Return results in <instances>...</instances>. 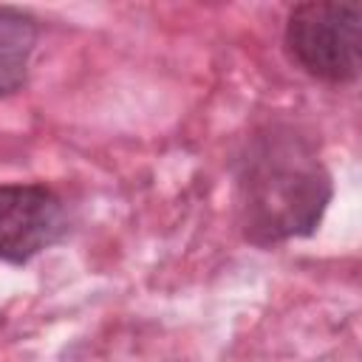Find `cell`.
<instances>
[{"label": "cell", "mask_w": 362, "mask_h": 362, "mask_svg": "<svg viewBox=\"0 0 362 362\" xmlns=\"http://www.w3.org/2000/svg\"><path fill=\"white\" fill-rule=\"evenodd\" d=\"M0 322H3V320H0Z\"/></svg>", "instance_id": "5b68a950"}, {"label": "cell", "mask_w": 362, "mask_h": 362, "mask_svg": "<svg viewBox=\"0 0 362 362\" xmlns=\"http://www.w3.org/2000/svg\"><path fill=\"white\" fill-rule=\"evenodd\" d=\"M283 42L288 59L328 85H351L362 71V3L305 0L288 8Z\"/></svg>", "instance_id": "7a4b0ae2"}, {"label": "cell", "mask_w": 362, "mask_h": 362, "mask_svg": "<svg viewBox=\"0 0 362 362\" xmlns=\"http://www.w3.org/2000/svg\"><path fill=\"white\" fill-rule=\"evenodd\" d=\"M40 40V25L31 14L0 8V96L17 93L28 79V59Z\"/></svg>", "instance_id": "277c9868"}, {"label": "cell", "mask_w": 362, "mask_h": 362, "mask_svg": "<svg viewBox=\"0 0 362 362\" xmlns=\"http://www.w3.org/2000/svg\"><path fill=\"white\" fill-rule=\"evenodd\" d=\"M68 232L65 201L45 184H0V260L25 266Z\"/></svg>", "instance_id": "3957f363"}, {"label": "cell", "mask_w": 362, "mask_h": 362, "mask_svg": "<svg viewBox=\"0 0 362 362\" xmlns=\"http://www.w3.org/2000/svg\"><path fill=\"white\" fill-rule=\"evenodd\" d=\"M232 175L238 226L263 249L314 235L334 198L314 139L288 122L255 127L235 156Z\"/></svg>", "instance_id": "6da1fadb"}]
</instances>
